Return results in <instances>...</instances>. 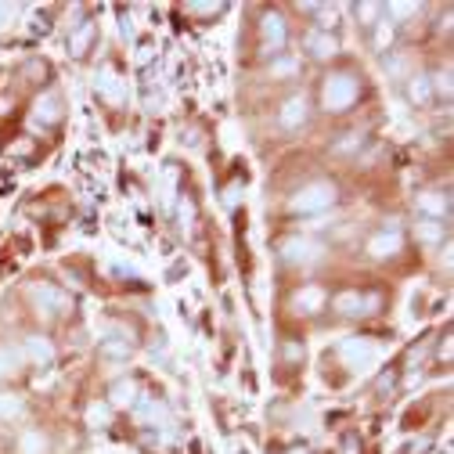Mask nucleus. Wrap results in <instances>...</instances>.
<instances>
[{
	"label": "nucleus",
	"instance_id": "nucleus-25",
	"mask_svg": "<svg viewBox=\"0 0 454 454\" xmlns=\"http://www.w3.org/2000/svg\"><path fill=\"white\" fill-rule=\"evenodd\" d=\"M418 4H407V0H397V4H389V15L393 18H407V15H415Z\"/></svg>",
	"mask_w": 454,
	"mask_h": 454
},
{
	"label": "nucleus",
	"instance_id": "nucleus-31",
	"mask_svg": "<svg viewBox=\"0 0 454 454\" xmlns=\"http://www.w3.org/2000/svg\"><path fill=\"white\" fill-rule=\"evenodd\" d=\"M296 65H292V61H278V65H274V72H292Z\"/></svg>",
	"mask_w": 454,
	"mask_h": 454
},
{
	"label": "nucleus",
	"instance_id": "nucleus-16",
	"mask_svg": "<svg viewBox=\"0 0 454 454\" xmlns=\"http://www.w3.org/2000/svg\"><path fill=\"white\" fill-rule=\"evenodd\" d=\"M22 364V350H11V346H0V379H8L18 371Z\"/></svg>",
	"mask_w": 454,
	"mask_h": 454
},
{
	"label": "nucleus",
	"instance_id": "nucleus-21",
	"mask_svg": "<svg viewBox=\"0 0 454 454\" xmlns=\"http://www.w3.org/2000/svg\"><path fill=\"white\" fill-rule=\"evenodd\" d=\"M44 437H40V432H26V437H22V444H18V451H22V454H44Z\"/></svg>",
	"mask_w": 454,
	"mask_h": 454
},
{
	"label": "nucleus",
	"instance_id": "nucleus-9",
	"mask_svg": "<svg viewBox=\"0 0 454 454\" xmlns=\"http://www.w3.org/2000/svg\"><path fill=\"white\" fill-rule=\"evenodd\" d=\"M137 404V382L134 379H119L112 386V407H134Z\"/></svg>",
	"mask_w": 454,
	"mask_h": 454
},
{
	"label": "nucleus",
	"instance_id": "nucleus-12",
	"mask_svg": "<svg viewBox=\"0 0 454 454\" xmlns=\"http://www.w3.org/2000/svg\"><path fill=\"white\" fill-rule=\"evenodd\" d=\"M263 40H267V47H271V51H278L285 44V22H281L278 15H267L263 18Z\"/></svg>",
	"mask_w": 454,
	"mask_h": 454
},
{
	"label": "nucleus",
	"instance_id": "nucleus-15",
	"mask_svg": "<svg viewBox=\"0 0 454 454\" xmlns=\"http://www.w3.org/2000/svg\"><path fill=\"white\" fill-rule=\"evenodd\" d=\"M418 205H422V213H429V217H444L447 213V195H440V191H425L422 198H418Z\"/></svg>",
	"mask_w": 454,
	"mask_h": 454
},
{
	"label": "nucleus",
	"instance_id": "nucleus-7",
	"mask_svg": "<svg viewBox=\"0 0 454 454\" xmlns=\"http://www.w3.org/2000/svg\"><path fill=\"white\" fill-rule=\"evenodd\" d=\"M97 91H101V97H105V101H112V105H119V101L127 97V84H123L112 69H105V72L97 76Z\"/></svg>",
	"mask_w": 454,
	"mask_h": 454
},
{
	"label": "nucleus",
	"instance_id": "nucleus-23",
	"mask_svg": "<svg viewBox=\"0 0 454 454\" xmlns=\"http://www.w3.org/2000/svg\"><path fill=\"white\" fill-rule=\"evenodd\" d=\"M407 94H411V101H425L429 97V79L415 76V79H411V87H407Z\"/></svg>",
	"mask_w": 454,
	"mask_h": 454
},
{
	"label": "nucleus",
	"instance_id": "nucleus-27",
	"mask_svg": "<svg viewBox=\"0 0 454 454\" xmlns=\"http://www.w3.org/2000/svg\"><path fill=\"white\" fill-rule=\"evenodd\" d=\"M389 40H393V26L382 22V26H379V33H375V47H382V51H386V47H389Z\"/></svg>",
	"mask_w": 454,
	"mask_h": 454
},
{
	"label": "nucleus",
	"instance_id": "nucleus-8",
	"mask_svg": "<svg viewBox=\"0 0 454 454\" xmlns=\"http://www.w3.org/2000/svg\"><path fill=\"white\" fill-rule=\"evenodd\" d=\"M397 249H400V235H397V231H382V235H375V238H371V245H368V253L375 256V260L393 256Z\"/></svg>",
	"mask_w": 454,
	"mask_h": 454
},
{
	"label": "nucleus",
	"instance_id": "nucleus-28",
	"mask_svg": "<svg viewBox=\"0 0 454 454\" xmlns=\"http://www.w3.org/2000/svg\"><path fill=\"white\" fill-rule=\"evenodd\" d=\"M437 79V91L440 94H451V72H440V76H432Z\"/></svg>",
	"mask_w": 454,
	"mask_h": 454
},
{
	"label": "nucleus",
	"instance_id": "nucleus-11",
	"mask_svg": "<svg viewBox=\"0 0 454 454\" xmlns=\"http://www.w3.org/2000/svg\"><path fill=\"white\" fill-rule=\"evenodd\" d=\"M306 119V101L303 97H288L285 101V109H281V127H299V123Z\"/></svg>",
	"mask_w": 454,
	"mask_h": 454
},
{
	"label": "nucleus",
	"instance_id": "nucleus-22",
	"mask_svg": "<svg viewBox=\"0 0 454 454\" xmlns=\"http://www.w3.org/2000/svg\"><path fill=\"white\" fill-rule=\"evenodd\" d=\"M418 238H425V242H440V238H444V224H437V220H422V224H418Z\"/></svg>",
	"mask_w": 454,
	"mask_h": 454
},
{
	"label": "nucleus",
	"instance_id": "nucleus-24",
	"mask_svg": "<svg viewBox=\"0 0 454 454\" xmlns=\"http://www.w3.org/2000/svg\"><path fill=\"white\" fill-rule=\"evenodd\" d=\"M91 36H94V26H84V29H79V33L72 36V51H76V54H84V51H87V44H91Z\"/></svg>",
	"mask_w": 454,
	"mask_h": 454
},
{
	"label": "nucleus",
	"instance_id": "nucleus-10",
	"mask_svg": "<svg viewBox=\"0 0 454 454\" xmlns=\"http://www.w3.org/2000/svg\"><path fill=\"white\" fill-rule=\"evenodd\" d=\"M364 306H375V299H371V296H357V292H343L336 299V311L339 314H364Z\"/></svg>",
	"mask_w": 454,
	"mask_h": 454
},
{
	"label": "nucleus",
	"instance_id": "nucleus-30",
	"mask_svg": "<svg viewBox=\"0 0 454 454\" xmlns=\"http://www.w3.org/2000/svg\"><path fill=\"white\" fill-rule=\"evenodd\" d=\"M379 15V4H361V18H375Z\"/></svg>",
	"mask_w": 454,
	"mask_h": 454
},
{
	"label": "nucleus",
	"instance_id": "nucleus-26",
	"mask_svg": "<svg viewBox=\"0 0 454 454\" xmlns=\"http://www.w3.org/2000/svg\"><path fill=\"white\" fill-rule=\"evenodd\" d=\"M141 418L144 422H155V418H166V411H162V404H144L141 407Z\"/></svg>",
	"mask_w": 454,
	"mask_h": 454
},
{
	"label": "nucleus",
	"instance_id": "nucleus-5",
	"mask_svg": "<svg viewBox=\"0 0 454 454\" xmlns=\"http://www.w3.org/2000/svg\"><path fill=\"white\" fill-rule=\"evenodd\" d=\"M281 253H285L288 263H314V260L321 256V245L311 242V238H288V242L281 245Z\"/></svg>",
	"mask_w": 454,
	"mask_h": 454
},
{
	"label": "nucleus",
	"instance_id": "nucleus-29",
	"mask_svg": "<svg viewBox=\"0 0 454 454\" xmlns=\"http://www.w3.org/2000/svg\"><path fill=\"white\" fill-rule=\"evenodd\" d=\"M15 18V4H0V26H8Z\"/></svg>",
	"mask_w": 454,
	"mask_h": 454
},
{
	"label": "nucleus",
	"instance_id": "nucleus-19",
	"mask_svg": "<svg viewBox=\"0 0 454 454\" xmlns=\"http://www.w3.org/2000/svg\"><path fill=\"white\" fill-rule=\"evenodd\" d=\"M101 350H105V354L109 357H127L130 354V350H134V343H130V332H123L119 339H109L105 346H101Z\"/></svg>",
	"mask_w": 454,
	"mask_h": 454
},
{
	"label": "nucleus",
	"instance_id": "nucleus-3",
	"mask_svg": "<svg viewBox=\"0 0 454 454\" xmlns=\"http://www.w3.org/2000/svg\"><path fill=\"white\" fill-rule=\"evenodd\" d=\"M29 299L36 303V311H40V314H61V311H69V296H65V292H58V288L47 285V281L33 285V288H29Z\"/></svg>",
	"mask_w": 454,
	"mask_h": 454
},
{
	"label": "nucleus",
	"instance_id": "nucleus-17",
	"mask_svg": "<svg viewBox=\"0 0 454 454\" xmlns=\"http://www.w3.org/2000/svg\"><path fill=\"white\" fill-rule=\"evenodd\" d=\"M18 415H22V400L15 393H0V422H11Z\"/></svg>",
	"mask_w": 454,
	"mask_h": 454
},
{
	"label": "nucleus",
	"instance_id": "nucleus-18",
	"mask_svg": "<svg viewBox=\"0 0 454 454\" xmlns=\"http://www.w3.org/2000/svg\"><path fill=\"white\" fill-rule=\"evenodd\" d=\"M36 119H44V123L58 119V97L54 94H44V97L36 101Z\"/></svg>",
	"mask_w": 454,
	"mask_h": 454
},
{
	"label": "nucleus",
	"instance_id": "nucleus-4",
	"mask_svg": "<svg viewBox=\"0 0 454 454\" xmlns=\"http://www.w3.org/2000/svg\"><path fill=\"white\" fill-rule=\"evenodd\" d=\"M339 354H343V361H346L350 368H368L371 361L379 357V350L371 346L368 339H343V346H339Z\"/></svg>",
	"mask_w": 454,
	"mask_h": 454
},
{
	"label": "nucleus",
	"instance_id": "nucleus-13",
	"mask_svg": "<svg viewBox=\"0 0 454 454\" xmlns=\"http://www.w3.org/2000/svg\"><path fill=\"white\" fill-rule=\"evenodd\" d=\"M321 303H324L321 288H303V292H296V299H292V306H296V311H303V314H314Z\"/></svg>",
	"mask_w": 454,
	"mask_h": 454
},
{
	"label": "nucleus",
	"instance_id": "nucleus-1",
	"mask_svg": "<svg viewBox=\"0 0 454 454\" xmlns=\"http://www.w3.org/2000/svg\"><path fill=\"white\" fill-rule=\"evenodd\" d=\"M321 101H324V109H332V112L350 109L357 101V79L354 76H332L321 91Z\"/></svg>",
	"mask_w": 454,
	"mask_h": 454
},
{
	"label": "nucleus",
	"instance_id": "nucleus-20",
	"mask_svg": "<svg viewBox=\"0 0 454 454\" xmlns=\"http://www.w3.org/2000/svg\"><path fill=\"white\" fill-rule=\"evenodd\" d=\"M109 415H112L109 404H91V407H87V425H91V429L109 425Z\"/></svg>",
	"mask_w": 454,
	"mask_h": 454
},
{
	"label": "nucleus",
	"instance_id": "nucleus-14",
	"mask_svg": "<svg viewBox=\"0 0 454 454\" xmlns=\"http://www.w3.org/2000/svg\"><path fill=\"white\" fill-rule=\"evenodd\" d=\"M306 47H311L314 58H332L336 54V40L328 33H311V36H306Z\"/></svg>",
	"mask_w": 454,
	"mask_h": 454
},
{
	"label": "nucleus",
	"instance_id": "nucleus-6",
	"mask_svg": "<svg viewBox=\"0 0 454 454\" xmlns=\"http://www.w3.org/2000/svg\"><path fill=\"white\" fill-rule=\"evenodd\" d=\"M51 357H54V346H51L44 336H29V339H26L22 361H29V364H47Z\"/></svg>",
	"mask_w": 454,
	"mask_h": 454
},
{
	"label": "nucleus",
	"instance_id": "nucleus-2",
	"mask_svg": "<svg viewBox=\"0 0 454 454\" xmlns=\"http://www.w3.org/2000/svg\"><path fill=\"white\" fill-rule=\"evenodd\" d=\"M336 202V188L332 184H306L299 195H292V213H321Z\"/></svg>",
	"mask_w": 454,
	"mask_h": 454
}]
</instances>
